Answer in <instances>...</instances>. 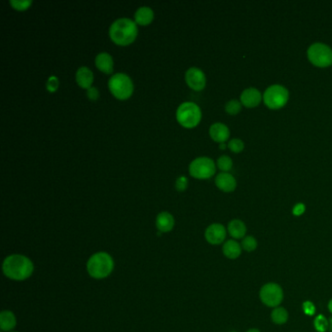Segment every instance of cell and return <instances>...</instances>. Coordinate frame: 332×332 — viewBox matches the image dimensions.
Listing matches in <instances>:
<instances>
[{
    "instance_id": "37",
    "label": "cell",
    "mask_w": 332,
    "mask_h": 332,
    "mask_svg": "<svg viewBox=\"0 0 332 332\" xmlns=\"http://www.w3.org/2000/svg\"><path fill=\"white\" fill-rule=\"evenodd\" d=\"M329 330L332 332V318L329 320Z\"/></svg>"
},
{
    "instance_id": "6",
    "label": "cell",
    "mask_w": 332,
    "mask_h": 332,
    "mask_svg": "<svg viewBox=\"0 0 332 332\" xmlns=\"http://www.w3.org/2000/svg\"><path fill=\"white\" fill-rule=\"evenodd\" d=\"M289 99V91L284 86L279 84L271 85L263 94V101L265 105L273 110L282 108L287 103Z\"/></svg>"
},
{
    "instance_id": "34",
    "label": "cell",
    "mask_w": 332,
    "mask_h": 332,
    "mask_svg": "<svg viewBox=\"0 0 332 332\" xmlns=\"http://www.w3.org/2000/svg\"><path fill=\"white\" fill-rule=\"evenodd\" d=\"M219 148H220L222 150L226 149V144H225V142H224V143H220V144H219Z\"/></svg>"
},
{
    "instance_id": "19",
    "label": "cell",
    "mask_w": 332,
    "mask_h": 332,
    "mask_svg": "<svg viewBox=\"0 0 332 332\" xmlns=\"http://www.w3.org/2000/svg\"><path fill=\"white\" fill-rule=\"evenodd\" d=\"M227 231L233 239L242 240L247 234V226L245 222H241L240 219H233L228 223Z\"/></svg>"
},
{
    "instance_id": "3",
    "label": "cell",
    "mask_w": 332,
    "mask_h": 332,
    "mask_svg": "<svg viewBox=\"0 0 332 332\" xmlns=\"http://www.w3.org/2000/svg\"><path fill=\"white\" fill-rule=\"evenodd\" d=\"M114 268V261L107 252H97L87 262V271L94 279H105Z\"/></svg>"
},
{
    "instance_id": "14",
    "label": "cell",
    "mask_w": 332,
    "mask_h": 332,
    "mask_svg": "<svg viewBox=\"0 0 332 332\" xmlns=\"http://www.w3.org/2000/svg\"><path fill=\"white\" fill-rule=\"evenodd\" d=\"M215 185L216 187L223 192L229 193L233 192L237 187L236 179L229 172H220L215 178Z\"/></svg>"
},
{
    "instance_id": "33",
    "label": "cell",
    "mask_w": 332,
    "mask_h": 332,
    "mask_svg": "<svg viewBox=\"0 0 332 332\" xmlns=\"http://www.w3.org/2000/svg\"><path fill=\"white\" fill-rule=\"evenodd\" d=\"M305 210H306L305 205L302 204V203H298V204H296V205L293 207V209H292V213H293L295 216H300V215H302V214L305 212Z\"/></svg>"
},
{
    "instance_id": "20",
    "label": "cell",
    "mask_w": 332,
    "mask_h": 332,
    "mask_svg": "<svg viewBox=\"0 0 332 332\" xmlns=\"http://www.w3.org/2000/svg\"><path fill=\"white\" fill-rule=\"evenodd\" d=\"M241 246L235 240H228L225 241L222 247L223 254L229 259L238 258L241 253Z\"/></svg>"
},
{
    "instance_id": "15",
    "label": "cell",
    "mask_w": 332,
    "mask_h": 332,
    "mask_svg": "<svg viewBox=\"0 0 332 332\" xmlns=\"http://www.w3.org/2000/svg\"><path fill=\"white\" fill-rule=\"evenodd\" d=\"M95 64L99 71L105 73L111 74L114 71V60L109 53L101 52L96 56Z\"/></svg>"
},
{
    "instance_id": "8",
    "label": "cell",
    "mask_w": 332,
    "mask_h": 332,
    "mask_svg": "<svg viewBox=\"0 0 332 332\" xmlns=\"http://www.w3.org/2000/svg\"><path fill=\"white\" fill-rule=\"evenodd\" d=\"M189 173L197 180H209L216 171V164L209 157H198L189 165Z\"/></svg>"
},
{
    "instance_id": "32",
    "label": "cell",
    "mask_w": 332,
    "mask_h": 332,
    "mask_svg": "<svg viewBox=\"0 0 332 332\" xmlns=\"http://www.w3.org/2000/svg\"><path fill=\"white\" fill-rule=\"evenodd\" d=\"M303 311L308 316H314L316 313V307L311 301H306L303 303Z\"/></svg>"
},
{
    "instance_id": "27",
    "label": "cell",
    "mask_w": 332,
    "mask_h": 332,
    "mask_svg": "<svg viewBox=\"0 0 332 332\" xmlns=\"http://www.w3.org/2000/svg\"><path fill=\"white\" fill-rule=\"evenodd\" d=\"M13 9L17 11H26L32 5L31 0H10L9 1Z\"/></svg>"
},
{
    "instance_id": "4",
    "label": "cell",
    "mask_w": 332,
    "mask_h": 332,
    "mask_svg": "<svg viewBox=\"0 0 332 332\" xmlns=\"http://www.w3.org/2000/svg\"><path fill=\"white\" fill-rule=\"evenodd\" d=\"M175 117L179 124L183 128L193 129L201 122V108L198 104L192 101L182 102L176 109Z\"/></svg>"
},
{
    "instance_id": "35",
    "label": "cell",
    "mask_w": 332,
    "mask_h": 332,
    "mask_svg": "<svg viewBox=\"0 0 332 332\" xmlns=\"http://www.w3.org/2000/svg\"><path fill=\"white\" fill-rule=\"evenodd\" d=\"M328 310L332 314V299L330 301L328 302Z\"/></svg>"
},
{
    "instance_id": "25",
    "label": "cell",
    "mask_w": 332,
    "mask_h": 332,
    "mask_svg": "<svg viewBox=\"0 0 332 332\" xmlns=\"http://www.w3.org/2000/svg\"><path fill=\"white\" fill-rule=\"evenodd\" d=\"M216 166L222 172H228L233 167V161H232V159L229 156L222 155L217 159Z\"/></svg>"
},
{
    "instance_id": "18",
    "label": "cell",
    "mask_w": 332,
    "mask_h": 332,
    "mask_svg": "<svg viewBox=\"0 0 332 332\" xmlns=\"http://www.w3.org/2000/svg\"><path fill=\"white\" fill-rule=\"evenodd\" d=\"M174 218L170 212L162 211L156 217V227L161 233H168L173 229Z\"/></svg>"
},
{
    "instance_id": "26",
    "label": "cell",
    "mask_w": 332,
    "mask_h": 332,
    "mask_svg": "<svg viewBox=\"0 0 332 332\" xmlns=\"http://www.w3.org/2000/svg\"><path fill=\"white\" fill-rule=\"evenodd\" d=\"M241 102L238 100H230L225 104V111L229 115H237L241 110Z\"/></svg>"
},
{
    "instance_id": "29",
    "label": "cell",
    "mask_w": 332,
    "mask_h": 332,
    "mask_svg": "<svg viewBox=\"0 0 332 332\" xmlns=\"http://www.w3.org/2000/svg\"><path fill=\"white\" fill-rule=\"evenodd\" d=\"M60 82L56 75H51L46 82V89L50 93H55L56 91L59 89Z\"/></svg>"
},
{
    "instance_id": "22",
    "label": "cell",
    "mask_w": 332,
    "mask_h": 332,
    "mask_svg": "<svg viewBox=\"0 0 332 332\" xmlns=\"http://www.w3.org/2000/svg\"><path fill=\"white\" fill-rule=\"evenodd\" d=\"M272 322L275 324L282 325L287 322L289 320V313L283 308V307H277L274 308V310L271 313Z\"/></svg>"
},
{
    "instance_id": "11",
    "label": "cell",
    "mask_w": 332,
    "mask_h": 332,
    "mask_svg": "<svg viewBox=\"0 0 332 332\" xmlns=\"http://www.w3.org/2000/svg\"><path fill=\"white\" fill-rule=\"evenodd\" d=\"M226 236H227V230L220 223L211 224L205 232L206 240L213 246L222 244L225 241Z\"/></svg>"
},
{
    "instance_id": "23",
    "label": "cell",
    "mask_w": 332,
    "mask_h": 332,
    "mask_svg": "<svg viewBox=\"0 0 332 332\" xmlns=\"http://www.w3.org/2000/svg\"><path fill=\"white\" fill-rule=\"evenodd\" d=\"M241 249L248 252H252L257 249L258 242L253 236H246L241 240Z\"/></svg>"
},
{
    "instance_id": "30",
    "label": "cell",
    "mask_w": 332,
    "mask_h": 332,
    "mask_svg": "<svg viewBox=\"0 0 332 332\" xmlns=\"http://www.w3.org/2000/svg\"><path fill=\"white\" fill-rule=\"evenodd\" d=\"M188 187V180L186 176L181 175L179 176L175 181V189L178 191L182 192L186 190V188Z\"/></svg>"
},
{
    "instance_id": "12",
    "label": "cell",
    "mask_w": 332,
    "mask_h": 332,
    "mask_svg": "<svg viewBox=\"0 0 332 332\" xmlns=\"http://www.w3.org/2000/svg\"><path fill=\"white\" fill-rule=\"evenodd\" d=\"M263 100V95L256 88H248L242 91L240 101L241 104L248 108H253L260 104Z\"/></svg>"
},
{
    "instance_id": "2",
    "label": "cell",
    "mask_w": 332,
    "mask_h": 332,
    "mask_svg": "<svg viewBox=\"0 0 332 332\" xmlns=\"http://www.w3.org/2000/svg\"><path fill=\"white\" fill-rule=\"evenodd\" d=\"M108 33L111 41L116 45L128 46L137 39L139 29L135 20L129 18H120L111 24Z\"/></svg>"
},
{
    "instance_id": "16",
    "label": "cell",
    "mask_w": 332,
    "mask_h": 332,
    "mask_svg": "<svg viewBox=\"0 0 332 332\" xmlns=\"http://www.w3.org/2000/svg\"><path fill=\"white\" fill-rule=\"evenodd\" d=\"M75 80L82 89L88 90L94 83V73L88 67H81L75 73Z\"/></svg>"
},
{
    "instance_id": "5",
    "label": "cell",
    "mask_w": 332,
    "mask_h": 332,
    "mask_svg": "<svg viewBox=\"0 0 332 332\" xmlns=\"http://www.w3.org/2000/svg\"><path fill=\"white\" fill-rule=\"evenodd\" d=\"M108 89L117 100L126 101L134 93V83L131 77L125 73H115L108 80Z\"/></svg>"
},
{
    "instance_id": "13",
    "label": "cell",
    "mask_w": 332,
    "mask_h": 332,
    "mask_svg": "<svg viewBox=\"0 0 332 332\" xmlns=\"http://www.w3.org/2000/svg\"><path fill=\"white\" fill-rule=\"evenodd\" d=\"M209 134L211 140L215 142L220 143H224L229 140L230 137V130L229 128L220 122H216L213 123L210 127L209 130Z\"/></svg>"
},
{
    "instance_id": "38",
    "label": "cell",
    "mask_w": 332,
    "mask_h": 332,
    "mask_svg": "<svg viewBox=\"0 0 332 332\" xmlns=\"http://www.w3.org/2000/svg\"><path fill=\"white\" fill-rule=\"evenodd\" d=\"M231 332H237V331H231Z\"/></svg>"
},
{
    "instance_id": "1",
    "label": "cell",
    "mask_w": 332,
    "mask_h": 332,
    "mask_svg": "<svg viewBox=\"0 0 332 332\" xmlns=\"http://www.w3.org/2000/svg\"><path fill=\"white\" fill-rule=\"evenodd\" d=\"M2 270L11 280L25 281L32 275L34 267L29 257L21 254H12L3 261Z\"/></svg>"
},
{
    "instance_id": "10",
    "label": "cell",
    "mask_w": 332,
    "mask_h": 332,
    "mask_svg": "<svg viewBox=\"0 0 332 332\" xmlns=\"http://www.w3.org/2000/svg\"><path fill=\"white\" fill-rule=\"evenodd\" d=\"M185 82L187 86L196 92H200L206 88L207 77L205 72L198 68H190L185 72Z\"/></svg>"
},
{
    "instance_id": "28",
    "label": "cell",
    "mask_w": 332,
    "mask_h": 332,
    "mask_svg": "<svg viewBox=\"0 0 332 332\" xmlns=\"http://www.w3.org/2000/svg\"><path fill=\"white\" fill-rule=\"evenodd\" d=\"M228 148L234 153H240L245 148V143L240 139H233L228 142Z\"/></svg>"
},
{
    "instance_id": "21",
    "label": "cell",
    "mask_w": 332,
    "mask_h": 332,
    "mask_svg": "<svg viewBox=\"0 0 332 332\" xmlns=\"http://www.w3.org/2000/svg\"><path fill=\"white\" fill-rule=\"evenodd\" d=\"M17 324L16 317L11 311H3L0 314V327L2 331H11Z\"/></svg>"
},
{
    "instance_id": "24",
    "label": "cell",
    "mask_w": 332,
    "mask_h": 332,
    "mask_svg": "<svg viewBox=\"0 0 332 332\" xmlns=\"http://www.w3.org/2000/svg\"><path fill=\"white\" fill-rule=\"evenodd\" d=\"M314 326L318 332H326L329 329V321L322 315H319L314 321Z\"/></svg>"
},
{
    "instance_id": "36",
    "label": "cell",
    "mask_w": 332,
    "mask_h": 332,
    "mask_svg": "<svg viewBox=\"0 0 332 332\" xmlns=\"http://www.w3.org/2000/svg\"><path fill=\"white\" fill-rule=\"evenodd\" d=\"M247 332H260V330L257 329V328H251V329H249Z\"/></svg>"
},
{
    "instance_id": "31",
    "label": "cell",
    "mask_w": 332,
    "mask_h": 332,
    "mask_svg": "<svg viewBox=\"0 0 332 332\" xmlns=\"http://www.w3.org/2000/svg\"><path fill=\"white\" fill-rule=\"evenodd\" d=\"M86 95L88 97V99L92 101H96L99 100L100 98V91L97 87L92 86L88 90L86 91Z\"/></svg>"
},
{
    "instance_id": "17",
    "label": "cell",
    "mask_w": 332,
    "mask_h": 332,
    "mask_svg": "<svg viewBox=\"0 0 332 332\" xmlns=\"http://www.w3.org/2000/svg\"><path fill=\"white\" fill-rule=\"evenodd\" d=\"M134 19L138 26H148L154 20V11L148 6H141L136 11Z\"/></svg>"
},
{
    "instance_id": "7",
    "label": "cell",
    "mask_w": 332,
    "mask_h": 332,
    "mask_svg": "<svg viewBox=\"0 0 332 332\" xmlns=\"http://www.w3.org/2000/svg\"><path fill=\"white\" fill-rule=\"evenodd\" d=\"M307 57L318 68H328L332 64V49L324 43H313L307 50Z\"/></svg>"
},
{
    "instance_id": "9",
    "label": "cell",
    "mask_w": 332,
    "mask_h": 332,
    "mask_svg": "<svg viewBox=\"0 0 332 332\" xmlns=\"http://www.w3.org/2000/svg\"><path fill=\"white\" fill-rule=\"evenodd\" d=\"M259 298L264 305L270 308H277L283 300L282 286L276 282L265 283L259 292Z\"/></svg>"
}]
</instances>
